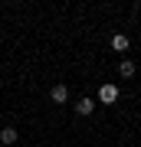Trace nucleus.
<instances>
[{"label": "nucleus", "mask_w": 141, "mask_h": 147, "mask_svg": "<svg viewBox=\"0 0 141 147\" xmlns=\"http://www.w3.org/2000/svg\"><path fill=\"white\" fill-rule=\"evenodd\" d=\"M99 101H102V105L118 101V85H102V88H99Z\"/></svg>", "instance_id": "nucleus-1"}, {"label": "nucleus", "mask_w": 141, "mask_h": 147, "mask_svg": "<svg viewBox=\"0 0 141 147\" xmlns=\"http://www.w3.org/2000/svg\"><path fill=\"white\" fill-rule=\"evenodd\" d=\"M16 137H20V131H16V127H3V131H0V144H3V147H10Z\"/></svg>", "instance_id": "nucleus-2"}, {"label": "nucleus", "mask_w": 141, "mask_h": 147, "mask_svg": "<svg viewBox=\"0 0 141 147\" xmlns=\"http://www.w3.org/2000/svg\"><path fill=\"white\" fill-rule=\"evenodd\" d=\"M49 95H52V101H59V105H63V101L69 98V88H66V85H52Z\"/></svg>", "instance_id": "nucleus-3"}, {"label": "nucleus", "mask_w": 141, "mask_h": 147, "mask_svg": "<svg viewBox=\"0 0 141 147\" xmlns=\"http://www.w3.org/2000/svg\"><path fill=\"white\" fill-rule=\"evenodd\" d=\"M76 111H79V115H92V111H95V101H92V98H82V101L76 105Z\"/></svg>", "instance_id": "nucleus-4"}, {"label": "nucleus", "mask_w": 141, "mask_h": 147, "mask_svg": "<svg viewBox=\"0 0 141 147\" xmlns=\"http://www.w3.org/2000/svg\"><path fill=\"white\" fill-rule=\"evenodd\" d=\"M112 49H115V53H125V49H128V36H121V33L112 36Z\"/></svg>", "instance_id": "nucleus-5"}, {"label": "nucleus", "mask_w": 141, "mask_h": 147, "mask_svg": "<svg viewBox=\"0 0 141 147\" xmlns=\"http://www.w3.org/2000/svg\"><path fill=\"white\" fill-rule=\"evenodd\" d=\"M121 75H125V79H131V75H135V62H131V59H125V62H121Z\"/></svg>", "instance_id": "nucleus-6"}, {"label": "nucleus", "mask_w": 141, "mask_h": 147, "mask_svg": "<svg viewBox=\"0 0 141 147\" xmlns=\"http://www.w3.org/2000/svg\"><path fill=\"white\" fill-rule=\"evenodd\" d=\"M0 147H3V144H0Z\"/></svg>", "instance_id": "nucleus-7"}]
</instances>
